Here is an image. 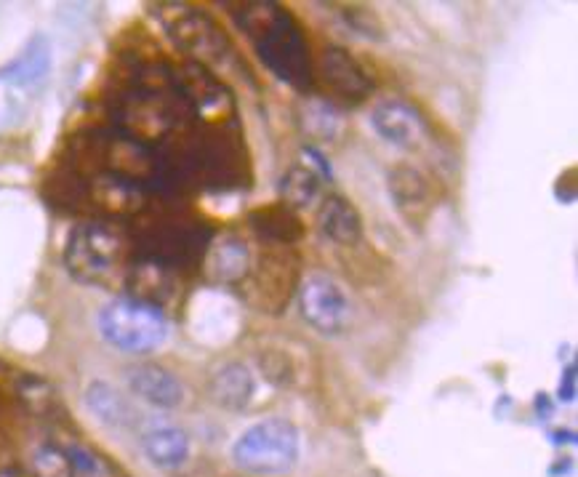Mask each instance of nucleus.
<instances>
[{
  "mask_svg": "<svg viewBox=\"0 0 578 477\" xmlns=\"http://www.w3.org/2000/svg\"><path fill=\"white\" fill-rule=\"evenodd\" d=\"M238 24L248 38L254 40L256 51L278 78L288 80L293 86L312 83V64L307 56V43L291 16L272 3H246L240 6Z\"/></svg>",
  "mask_w": 578,
  "mask_h": 477,
  "instance_id": "obj_1",
  "label": "nucleus"
},
{
  "mask_svg": "<svg viewBox=\"0 0 578 477\" xmlns=\"http://www.w3.org/2000/svg\"><path fill=\"white\" fill-rule=\"evenodd\" d=\"M96 328L104 342L126 355H147L168 339V320L155 302L118 296L99 310Z\"/></svg>",
  "mask_w": 578,
  "mask_h": 477,
  "instance_id": "obj_2",
  "label": "nucleus"
},
{
  "mask_svg": "<svg viewBox=\"0 0 578 477\" xmlns=\"http://www.w3.org/2000/svg\"><path fill=\"white\" fill-rule=\"evenodd\" d=\"M301 454V432L291 419L270 416L243 430L232 446V462L248 475L278 477L296 467Z\"/></svg>",
  "mask_w": 578,
  "mask_h": 477,
  "instance_id": "obj_3",
  "label": "nucleus"
},
{
  "mask_svg": "<svg viewBox=\"0 0 578 477\" xmlns=\"http://www.w3.org/2000/svg\"><path fill=\"white\" fill-rule=\"evenodd\" d=\"M126 240L112 224L80 222L64 243V264L72 278L86 286H107L123 267Z\"/></svg>",
  "mask_w": 578,
  "mask_h": 477,
  "instance_id": "obj_4",
  "label": "nucleus"
},
{
  "mask_svg": "<svg viewBox=\"0 0 578 477\" xmlns=\"http://www.w3.org/2000/svg\"><path fill=\"white\" fill-rule=\"evenodd\" d=\"M301 318L307 320L320 336H341L352 326V302L339 280H333L325 272L309 275L299 288Z\"/></svg>",
  "mask_w": 578,
  "mask_h": 477,
  "instance_id": "obj_5",
  "label": "nucleus"
},
{
  "mask_svg": "<svg viewBox=\"0 0 578 477\" xmlns=\"http://www.w3.org/2000/svg\"><path fill=\"white\" fill-rule=\"evenodd\" d=\"M317 78L325 86V91H331L336 99L347 104L365 102L373 91V80L365 72L363 64L357 62L349 51L336 46L325 48L317 59Z\"/></svg>",
  "mask_w": 578,
  "mask_h": 477,
  "instance_id": "obj_6",
  "label": "nucleus"
},
{
  "mask_svg": "<svg viewBox=\"0 0 578 477\" xmlns=\"http://www.w3.org/2000/svg\"><path fill=\"white\" fill-rule=\"evenodd\" d=\"M371 126L384 142L397 150H413L424 139V120L419 110L397 96H387L373 104Z\"/></svg>",
  "mask_w": 578,
  "mask_h": 477,
  "instance_id": "obj_7",
  "label": "nucleus"
},
{
  "mask_svg": "<svg viewBox=\"0 0 578 477\" xmlns=\"http://www.w3.org/2000/svg\"><path fill=\"white\" fill-rule=\"evenodd\" d=\"M126 384L134 398H139L152 408H163V411H174L187 398L182 379L174 371H168L166 366H158V363L131 366L126 371Z\"/></svg>",
  "mask_w": 578,
  "mask_h": 477,
  "instance_id": "obj_8",
  "label": "nucleus"
},
{
  "mask_svg": "<svg viewBox=\"0 0 578 477\" xmlns=\"http://www.w3.org/2000/svg\"><path fill=\"white\" fill-rule=\"evenodd\" d=\"M389 195L403 219L411 224L424 222L432 211V187L429 179L413 166H397L389 171Z\"/></svg>",
  "mask_w": 578,
  "mask_h": 477,
  "instance_id": "obj_9",
  "label": "nucleus"
},
{
  "mask_svg": "<svg viewBox=\"0 0 578 477\" xmlns=\"http://www.w3.org/2000/svg\"><path fill=\"white\" fill-rule=\"evenodd\" d=\"M256 392V379L251 368L240 360H230L211 374L208 379V395L216 406L224 411H246Z\"/></svg>",
  "mask_w": 578,
  "mask_h": 477,
  "instance_id": "obj_10",
  "label": "nucleus"
},
{
  "mask_svg": "<svg viewBox=\"0 0 578 477\" xmlns=\"http://www.w3.org/2000/svg\"><path fill=\"white\" fill-rule=\"evenodd\" d=\"M142 451L147 462L160 470H179L190 459V438L182 427L174 424H155L142 432Z\"/></svg>",
  "mask_w": 578,
  "mask_h": 477,
  "instance_id": "obj_11",
  "label": "nucleus"
},
{
  "mask_svg": "<svg viewBox=\"0 0 578 477\" xmlns=\"http://www.w3.org/2000/svg\"><path fill=\"white\" fill-rule=\"evenodd\" d=\"M317 224L325 238L336 246H355L363 238V219L344 195H328L317 208Z\"/></svg>",
  "mask_w": 578,
  "mask_h": 477,
  "instance_id": "obj_12",
  "label": "nucleus"
},
{
  "mask_svg": "<svg viewBox=\"0 0 578 477\" xmlns=\"http://www.w3.org/2000/svg\"><path fill=\"white\" fill-rule=\"evenodd\" d=\"M83 403L91 414L110 430H131L136 424V411L123 392H118L110 382L94 379L83 392Z\"/></svg>",
  "mask_w": 578,
  "mask_h": 477,
  "instance_id": "obj_13",
  "label": "nucleus"
},
{
  "mask_svg": "<svg viewBox=\"0 0 578 477\" xmlns=\"http://www.w3.org/2000/svg\"><path fill=\"white\" fill-rule=\"evenodd\" d=\"M48 70H51V46H48V40L43 35H35L24 46L22 54L0 70V80H6L11 86L27 88L46 78Z\"/></svg>",
  "mask_w": 578,
  "mask_h": 477,
  "instance_id": "obj_14",
  "label": "nucleus"
},
{
  "mask_svg": "<svg viewBox=\"0 0 578 477\" xmlns=\"http://www.w3.org/2000/svg\"><path fill=\"white\" fill-rule=\"evenodd\" d=\"M320 192V176L315 168L293 166L280 179V200L286 208H304L317 198Z\"/></svg>",
  "mask_w": 578,
  "mask_h": 477,
  "instance_id": "obj_15",
  "label": "nucleus"
},
{
  "mask_svg": "<svg viewBox=\"0 0 578 477\" xmlns=\"http://www.w3.org/2000/svg\"><path fill=\"white\" fill-rule=\"evenodd\" d=\"M248 264V251L246 243L230 238L224 240L222 246L214 248V256H211V270L216 272V278L230 283V280H238L246 275Z\"/></svg>",
  "mask_w": 578,
  "mask_h": 477,
  "instance_id": "obj_16",
  "label": "nucleus"
},
{
  "mask_svg": "<svg viewBox=\"0 0 578 477\" xmlns=\"http://www.w3.org/2000/svg\"><path fill=\"white\" fill-rule=\"evenodd\" d=\"M30 472L32 477H75V467H72L67 451L54 443H43L32 451Z\"/></svg>",
  "mask_w": 578,
  "mask_h": 477,
  "instance_id": "obj_17",
  "label": "nucleus"
},
{
  "mask_svg": "<svg viewBox=\"0 0 578 477\" xmlns=\"http://www.w3.org/2000/svg\"><path fill=\"white\" fill-rule=\"evenodd\" d=\"M16 390H19V398L24 400V406L30 408L32 414H48L54 408V387L40 376H22Z\"/></svg>",
  "mask_w": 578,
  "mask_h": 477,
  "instance_id": "obj_18",
  "label": "nucleus"
},
{
  "mask_svg": "<svg viewBox=\"0 0 578 477\" xmlns=\"http://www.w3.org/2000/svg\"><path fill=\"white\" fill-rule=\"evenodd\" d=\"M573 395H576V368L568 366L563 374V382H560V398L573 400Z\"/></svg>",
  "mask_w": 578,
  "mask_h": 477,
  "instance_id": "obj_19",
  "label": "nucleus"
}]
</instances>
